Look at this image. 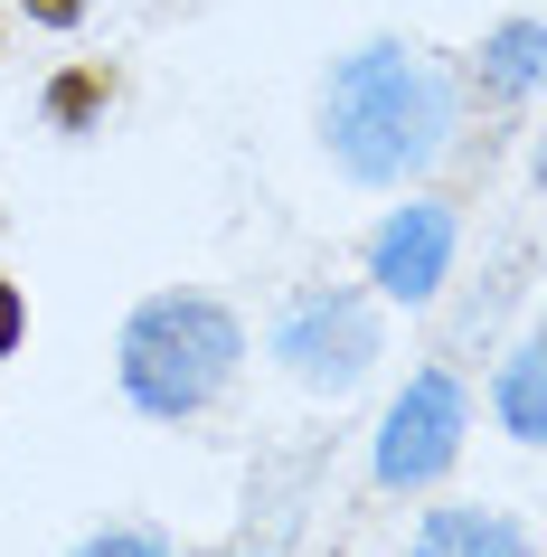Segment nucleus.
<instances>
[{"label": "nucleus", "instance_id": "obj_1", "mask_svg": "<svg viewBox=\"0 0 547 557\" xmlns=\"http://www.w3.org/2000/svg\"><path fill=\"white\" fill-rule=\"evenodd\" d=\"M462 133V76L415 38H359L321 76V151L349 189H415Z\"/></svg>", "mask_w": 547, "mask_h": 557}, {"label": "nucleus", "instance_id": "obj_2", "mask_svg": "<svg viewBox=\"0 0 547 557\" xmlns=\"http://www.w3.org/2000/svg\"><path fill=\"white\" fill-rule=\"evenodd\" d=\"M236 369H246L236 302L189 294V284L142 294L114 331V387H123V407L142 416V425H199V416H217Z\"/></svg>", "mask_w": 547, "mask_h": 557}, {"label": "nucleus", "instance_id": "obj_3", "mask_svg": "<svg viewBox=\"0 0 547 557\" xmlns=\"http://www.w3.org/2000/svg\"><path fill=\"white\" fill-rule=\"evenodd\" d=\"M377 359H387V312L377 294L359 284H312V294L284 302V322H274V369H284L302 397H359L377 379Z\"/></svg>", "mask_w": 547, "mask_h": 557}, {"label": "nucleus", "instance_id": "obj_4", "mask_svg": "<svg viewBox=\"0 0 547 557\" xmlns=\"http://www.w3.org/2000/svg\"><path fill=\"white\" fill-rule=\"evenodd\" d=\"M462 444H472V387H462V369L425 359V369H406V387L387 397V416H377L369 482L387 500H425L434 482L462 463Z\"/></svg>", "mask_w": 547, "mask_h": 557}, {"label": "nucleus", "instance_id": "obj_5", "mask_svg": "<svg viewBox=\"0 0 547 557\" xmlns=\"http://www.w3.org/2000/svg\"><path fill=\"white\" fill-rule=\"evenodd\" d=\"M453 256H462V208L434 189H397V208L369 227V294L425 312L453 284Z\"/></svg>", "mask_w": 547, "mask_h": 557}, {"label": "nucleus", "instance_id": "obj_6", "mask_svg": "<svg viewBox=\"0 0 547 557\" xmlns=\"http://www.w3.org/2000/svg\"><path fill=\"white\" fill-rule=\"evenodd\" d=\"M547 76V29L538 10H510V20H490L482 48H472V66H462V86L482 95V104H529Z\"/></svg>", "mask_w": 547, "mask_h": 557}, {"label": "nucleus", "instance_id": "obj_7", "mask_svg": "<svg viewBox=\"0 0 547 557\" xmlns=\"http://www.w3.org/2000/svg\"><path fill=\"white\" fill-rule=\"evenodd\" d=\"M406 557H538V539H529V520H519V510H490V500H444V510H425V520H415Z\"/></svg>", "mask_w": 547, "mask_h": 557}, {"label": "nucleus", "instance_id": "obj_8", "mask_svg": "<svg viewBox=\"0 0 547 557\" xmlns=\"http://www.w3.org/2000/svg\"><path fill=\"white\" fill-rule=\"evenodd\" d=\"M114 104H123V66L114 58H66L58 76L38 86V123H48L58 143H95Z\"/></svg>", "mask_w": 547, "mask_h": 557}, {"label": "nucleus", "instance_id": "obj_9", "mask_svg": "<svg viewBox=\"0 0 547 557\" xmlns=\"http://www.w3.org/2000/svg\"><path fill=\"white\" fill-rule=\"evenodd\" d=\"M538 369H547V350L538 341H519L500 369H490V416H500V435L510 444H547V416H538Z\"/></svg>", "mask_w": 547, "mask_h": 557}, {"label": "nucleus", "instance_id": "obj_10", "mask_svg": "<svg viewBox=\"0 0 547 557\" xmlns=\"http://www.w3.org/2000/svg\"><path fill=\"white\" fill-rule=\"evenodd\" d=\"M66 557H179V539L151 529V520H104V529H86Z\"/></svg>", "mask_w": 547, "mask_h": 557}, {"label": "nucleus", "instance_id": "obj_11", "mask_svg": "<svg viewBox=\"0 0 547 557\" xmlns=\"http://www.w3.org/2000/svg\"><path fill=\"white\" fill-rule=\"evenodd\" d=\"M20 350H29V284H20V274H0V369H10Z\"/></svg>", "mask_w": 547, "mask_h": 557}, {"label": "nucleus", "instance_id": "obj_12", "mask_svg": "<svg viewBox=\"0 0 547 557\" xmlns=\"http://www.w3.org/2000/svg\"><path fill=\"white\" fill-rule=\"evenodd\" d=\"M20 20H29V29H48V38H76L95 20V0H20Z\"/></svg>", "mask_w": 547, "mask_h": 557}, {"label": "nucleus", "instance_id": "obj_13", "mask_svg": "<svg viewBox=\"0 0 547 557\" xmlns=\"http://www.w3.org/2000/svg\"><path fill=\"white\" fill-rule=\"evenodd\" d=\"M227 557H274V548H227Z\"/></svg>", "mask_w": 547, "mask_h": 557}, {"label": "nucleus", "instance_id": "obj_14", "mask_svg": "<svg viewBox=\"0 0 547 557\" xmlns=\"http://www.w3.org/2000/svg\"><path fill=\"white\" fill-rule=\"evenodd\" d=\"M0 58H10V20H0Z\"/></svg>", "mask_w": 547, "mask_h": 557}]
</instances>
